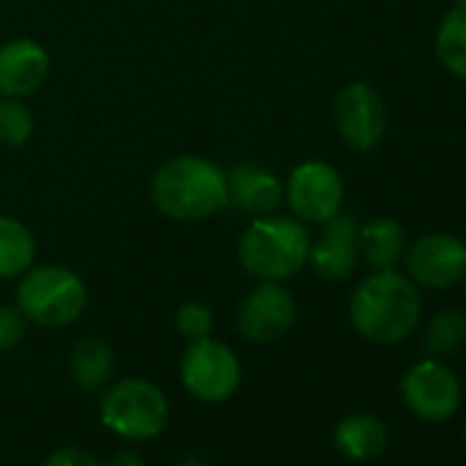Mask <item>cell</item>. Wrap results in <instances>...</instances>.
I'll list each match as a JSON object with an SVG mask.
<instances>
[{"mask_svg": "<svg viewBox=\"0 0 466 466\" xmlns=\"http://www.w3.org/2000/svg\"><path fill=\"white\" fill-rule=\"evenodd\" d=\"M25 327H28V319L20 313V308L0 305V354L12 351L23 343Z\"/></svg>", "mask_w": 466, "mask_h": 466, "instance_id": "obj_23", "label": "cell"}, {"mask_svg": "<svg viewBox=\"0 0 466 466\" xmlns=\"http://www.w3.org/2000/svg\"><path fill=\"white\" fill-rule=\"evenodd\" d=\"M34 113L23 99L4 96L0 99V143L9 148H20L34 135Z\"/></svg>", "mask_w": 466, "mask_h": 466, "instance_id": "obj_21", "label": "cell"}, {"mask_svg": "<svg viewBox=\"0 0 466 466\" xmlns=\"http://www.w3.org/2000/svg\"><path fill=\"white\" fill-rule=\"evenodd\" d=\"M297 319V302L280 283H258L239 305L237 327L245 340L267 346L280 340Z\"/></svg>", "mask_w": 466, "mask_h": 466, "instance_id": "obj_11", "label": "cell"}, {"mask_svg": "<svg viewBox=\"0 0 466 466\" xmlns=\"http://www.w3.org/2000/svg\"><path fill=\"white\" fill-rule=\"evenodd\" d=\"M242 365L230 346L208 338L192 340L181 357V384L189 395L206 403L228 400L239 390Z\"/></svg>", "mask_w": 466, "mask_h": 466, "instance_id": "obj_6", "label": "cell"}, {"mask_svg": "<svg viewBox=\"0 0 466 466\" xmlns=\"http://www.w3.org/2000/svg\"><path fill=\"white\" fill-rule=\"evenodd\" d=\"M50 75V56L34 39H12L0 45V94L25 99L36 94Z\"/></svg>", "mask_w": 466, "mask_h": 466, "instance_id": "obj_14", "label": "cell"}, {"mask_svg": "<svg viewBox=\"0 0 466 466\" xmlns=\"http://www.w3.org/2000/svg\"><path fill=\"white\" fill-rule=\"evenodd\" d=\"M176 329L184 340H200V338H208L211 329H214V316L206 305L200 302H187L178 308L176 313Z\"/></svg>", "mask_w": 466, "mask_h": 466, "instance_id": "obj_22", "label": "cell"}, {"mask_svg": "<svg viewBox=\"0 0 466 466\" xmlns=\"http://www.w3.org/2000/svg\"><path fill=\"white\" fill-rule=\"evenodd\" d=\"M151 198L165 217L176 222H200L228 206L225 170L195 154L176 157L154 173Z\"/></svg>", "mask_w": 466, "mask_h": 466, "instance_id": "obj_2", "label": "cell"}, {"mask_svg": "<svg viewBox=\"0 0 466 466\" xmlns=\"http://www.w3.org/2000/svg\"><path fill=\"white\" fill-rule=\"evenodd\" d=\"M387 425L373 414H351L338 422L335 444L351 461H373L387 450Z\"/></svg>", "mask_w": 466, "mask_h": 466, "instance_id": "obj_16", "label": "cell"}, {"mask_svg": "<svg viewBox=\"0 0 466 466\" xmlns=\"http://www.w3.org/2000/svg\"><path fill=\"white\" fill-rule=\"evenodd\" d=\"M88 305V289L80 275L66 267H36L28 269L17 286L20 313L39 327L75 324Z\"/></svg>", "mask_w": 466, "mask_h": 466, "instance_id": "obj_4", "label": "cell"}, {"mask_svg": "<svg viewBox=\"0 0 466 466\" xmlns=\"http://www.w3.org/2000/svg\"><path fill=\"white\" fill-rule=\"evenodd\" d=\"M463 280H466V278H463Z\"/></svg>", "mask_w": 466, "mask_h": 466, "instance_id": "obj_28", "label": "cell"}, {"mask_svg": "<svg viewBox=\"0 0 466 466\" xmlns=\"http://www.w3.org/2000/svg\"><path fill=\"white\" fill-rule=\"evenodd\" d=\"M455 4H466V0H455Z\"/></svg>", "mask_w": 466, "mask_h": 466, "instance_id": "obj_27", "label": "cell"}, {"mask_svg": "<svg viewBox=\"0 0 466 466\" xmlns=\"http://www.w3.org/2000/svg\"><path fill=\"white\" fill-rule=\"evenodd\" d=\"M422 313L420 289L395 269H381L365 278L349 302L354 329L379 346H392L409 338Z\"/></svg>", "mask_w": 466, "mask_h": 466, "instance_id": "obj_1", "label": "cell"}, {"mask_svg": "<svg viewBox=\"0 0 466 466\" xmlns=\"http://www.w3.org/2000/svg\"><path fill=\"white\" fill-rule=\"evenodd\" d=\"M433 47L444 72L466 83V4H455L441 17Z\"/></svg>", "mask_w": 466, "mask_h": 466, "instance_id": "obj_19", "label": "cell"}, {"mask_svg": "<svg viewBox=\"0 0 466 466\" xmlns=\"http://www.w3.org/2000/svg\"><path fill=\"white\" fill-rule=\"evenodd\" d=\"M36 239L15 217L0 214V280L20 278L34 267Z\"/></svg>", "mask_w": 466, "mask_h": 466, "instance_id": "obj_18", "label": "cell"}, {"mask_svg": "<svg viewBox=\"0 0 466 466\" xmlns=\"http://www.w3.org/2000/svg\"><path fill=\"white\" fill-rule=\"evenodd\" d=\"M403 403L428 422L450 420L461 406V381L439 360H422L411 365L400 381Z\"/></svg>", "mask_w": 466, "mask_h": 466, "instance_id": "obj_9", "label": "cell"}, {"mask_svg": "<svg viewBox=\"0 0 466 466\" xmlns=\"http://www.w3.org/2000/svg\"><path fill=\"white\" fill-rule=\"evenodd\" d=\"M110 466H146V461H143L137 452H127V450H124V452H118V455L110 461Z\"/></svg>", "mask_w": 466, "mask_h": 466, "instance_id": "obj_25", "label": "cell"}, {"mask_svg": "<svg viewBox=\"0 0 466 466\" xmlns=\"http://www.w3.org/2000/svg\"><path fill=\"white\" fill-rule=\"evenodd\" d=\"M335 127L346 146L354 151H370L387 132V107L379 91L368 83H349L335 96Z\"/></svg>", "mask_w": 466, "mask_h": 466, "instance_id": "obj_10", "label": "cell"}, {"mask_svg": "<svg viewBox=\"0 0 466 466\" xmlns=\"http://www.w3.org/2000/svg\"><path fill=\"white\" fill-rule=\"evenodd\" d=\"M310 230L297 217H256L239 239L242 269L261 283H283L310 258Z\"/></svg>", "mask_w": 466, "mask_h": 466, "instance_id": "obj_3", "label": "cell"}, {"mask_svg": "<svg viewBox=\"0 0 466 466\" xmlns=\"http://www.w3.org/2000/svg\"><path fill=\"white\" fill-rule=\"evenodd\" d=\"M343 178L321 159L302 162L291 170L286 184V203L299 222L321 225L343 208Z\"/></svg>", "mask_w": 466, "mask_h": 466, "instance_id": "obj_7", "label": "cell"}, {"mask_svg": "<svg viewBox=\"0 0 466 466\" xmlns=\"http://www.w3.org/2000/svg\"><path fill=\"white\" fill-rule=\"evenodd\" d=\"M403 264L417 289L447 291L466 278V242L450 233H425L406 248Z\"/></svg>", "mask_w": 466, "mask_h": 466, "instance_id": "obj_8", "label": "cell"}, {"mask_svg": "<svg viewBox=\"0 0 466 466\" xmlns=\"http://www.w3.org/2000/svg\"><path fill=\"white\" fill-rule=\"evenodd\" d=\"M99 414L107 431L124 439L148 441L165 431L170 406L165 392L154 381L121 379L102 392Z\"/></svg>", "mask_w": 466, "mask_h": 466, "instance_id": "obj_5", "label": "cell"}, {"mask_svg": "<svg viewBox=\"0 0 466 466\" xmlns=\"http://www.w3.org/2000/svg\"><path fill=\"white\" fill-rule=\"evenodd\" d=\"M116 370V354L102 338H83L69 354V373L86 392H99L110 384Z\"/></svg>", "mask_w": 466, "mask_h": 466, "instance_id": "obj_17", "label": "cell"}, {"mask_svg": "<svg viewBox=\"0 0 466 466\" xmlns=\"http://www.w3.org/2000/svg\"><path fill=\"white\" fill-rule=\"evenodd\" d=\"M178 466H203V463H198V461H187V463H178Z\"/></svg>", "mask_w": 466, "mask_h": 466, "instance_id": "obj_26", "label": "cell"}, {"mask_svg": "<svg viewBox=\"0 0 466 466\" xmlns=\"http://www.w3.org/2000/svg\"><path fill=\"white\" fill-rule=\"evenodd\" d=\"M406 256V237L398 219L392 217H376L368 225L360 228V258L373 272L395 269Z\"/></svg>", "mask_w": 466, "mask_h": 466, "instance_id": "obj_15", "label": "cell"}, {"mask_svg": "<svg viewBox=\"0 0 466 466\" xmlns=\"http://www.w3.org/2000/svg\"><path fill=\"white\" fill-rule=\"evenodd\" d=\"M45 466H99V461L83 447H58Z\"/></svg>", "mask_w": 466, "mask_h": 466, "instance_id": "obj_24", "label": "cell"}, {"mask_svg": "<svg viewBox=\"0 0 466 466\" xmlns=\"http://www.w3.org/2000/svg\"><path fill=\"white\" fill-rule=\"evenodd\" d=\"M310 267L324 280H346L360 264V222L349 211H338L321 222L319 237L310 242Z\"/></svg>", "mask_w": 466, "mask_h": 466, "instance_id": "obj_12", "label": "cell"}, {"mask_svg": "<svg viewBox=\"0 0 466 466\" xmlns=\"http://www.w3.org/2000/svg\"><path fill=\"white\" fill-rule=\"evenodd\" d=\"M228 184V203L253 217L275 214L286 203V184L278 178L275 170L256 165V162H239L225 173Z\"/></svg>", "mask_w": 466, "mask_h": 466, "instance_id": "obj_13", "label": "cell"}, {"mask_svg": "<svg viewBox=\"0 0 466 466\" xmlns=\"http://www.w3.org/2000/svg\"><path fill=\"white\" fill-rule=\"evenodd\" d=\"M466 343V316L461 310H439L422 329V351L433 360L452 357Z\"/></svg>", "mask_w": 466, "mask_h": 466, "instance_id": "obj_20", "label": "cell"}]
</instances>
